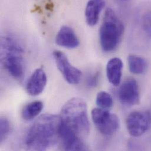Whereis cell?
Returning <instances> with one entry per match:
<instances>
[{"mask_svg": "<svg viewBox=\"0 0 151 151\" xmlns=\"http://www.w3.org/2000/svg\"><path fill=\"white\" fill-rule=\"evenodd\" d=\"M60 117L51 114L41 116L31 127L25 138L29 150L45 151L59 140Z\"/></svg>", "mask_w": 151, "mask_h": 151, "instance_id": "1", "label": "cell"}, {"mask_svg": "<svg viewBox=\"0 0 151 151\" xmlns=\"http://www.w3.org/2000/svg\"><path fill=\"white\" fill-rule=\"evenodd\" d=\"M60 117L62 123L80 137L89 134L90 127L87 106L83 99L74 98L68 101L63 106Z\"/></svg>", "mask_w": 151, "mask_h": 151, "instance_id": "2", "label": "cell"}, {"mask_svg": "<svg viewBox=\"0 0 151 151\" xmlns=\"http://www.w3.org/2000/svg\"><path fill=\"white\" fill-rule=\"evenodd\" d=\"M1 60L7 72L15 79H21L24 73V48L14 37L6 35L1 42Z\"/></svg>", "mask_w": 151, "mask_h": 151, "instance_id": "3", "label": "cell"}, {"mask_svg": "<svg viewBox=\"0 0 151 151\" xmlns=\"http://www.w3.org/2000/svg\"><path fill=\"white\" fill-rule=\"evenodd\" d=\"M124 32V26L122 21L112 8H107L99 29L102 50L106 52L114 51L121 42Z\"/></svg>", "mask_w": 151, "mask_h": 151, "instance_id": "4", "label": "cell"}, {"mask_svg": "<svg viewBox=\"0 0 151 151\" xmlns=\"http://www.w3.org/2000/svg\"><path fill=\"white\" fill-rule=\"evenodd\" d=\"M91 116L96 128L104 136L109 137L114 135L119 128L118 117L107 109L94 108L91 112Z\"/></svg>", "mask_w": 151, "mask_h": 151, "instance_id": "5", "label": "cell"}, {"mask_svg": "<svg viewBox=\"0 0 151 151\" xmlns=\"http://www.w3.org/2000/svg\"><path fill=\"white\" fill-rule=\"evenodd\" d=\"M127 127L129 134L134 137H138L145 134L151 124L150 112L134 111L127 117Z\"/></svg>", "mask_w": 151, "mask_h": 151, "instance_id": "6", "label": "cell"}, {"mask_svg": "<svg viewBox=\"0 0 151 151\" xmlns=\"http://www.w3.org/2000/svg\"><path fill=\"white\" fill-rule=\"evenodd\" d=\"M53 55L58 70L65 80L70 84H78L81 79V71L71 65L67 57L63 52L55 51Z\"/></svg>", "mask_w": 151, "mask_h": 151, "instance_id": "7", "label": "cell"}, {"mask_svg": "<svg viewBox=\"0 0 151 151\" xmlns=\"http://www.w3.org/2000/svg\"><path fill=\"white\" fill-rule=\"evenodd\" d=\"M59 141L63 149L66 151H84L86 150L82 138L61 121L59 131Z\"/></svg>", "mask_w": 151, "mask_h": 151, "instance_id": "8", "label": "cell"}, {"mask_svg": "<svg viewBox=\"0 0 151 151\" xmlns=\"http://www.w3.org/2000/svg\"><path fill=\"white\" fill-rule=\"evenodd\" d=\"M118 98L121 102L125 105H134L139 104L140 94L138 85L133 78L125 81L118 91Z\"/></svg>", "mask_w": 151, "mask_h": 151, "instance_id": "9", "label": "cell"}, {"mask_svg": "<svg viewBox=\"0 0 151 151\" xmlns=\"http://www.w3.org/2000/svg\"><path fill=\"white\" fill-rule=\"evenodd\" d=\"M47 82V77L42 68H38L28 79L26 90L31 96H37L41 93L45 89Z\"/></svg>", "mask_w": 151, "mask_h": 151, "instance_id": "10", "label": "cell"}, {"mask_svg": "<svg viewBox=\"0 0 151 151\" xmlns=\"http://www.w3.org/2000/svg\"><path fill=\"white\" fill-rule=\"evenodd\" d=\"M55 41L59 46L74 49L79 45V41L74 31L68 26L62 27L57 33Z\"/></svg>", "mask_w": 151, "mask_h": 151, "instance_id": "11", "label": "cell"}, {"mask_svg": "<svg viewBox=\"0 0 151 151\" xmlns=\"http://www.w3.org/2000/svg\"><path fill=\"white\" fill-rule=\"evenodd\" d=\"M105 5V0H89L85 11V19L90 27L95 26L98 22L101 11Z\"/></svg>", "mask_w": 151, "mask_h": 151, "instance_id": "12", "label": "cell"}, {"mask_svg": "<svg viewBox=\"0 0 151 151\" xmlns=\"http://www.w3.org/2000/svg\"><path fill=\"white\" fill-rule=\"evenodd\" d=\"M123 63L119 58H112L106 65V76L109 82L114 86H118L122 75Z\"/></svg>", "mask_w": 151, "mask_h": 151, "instance_id": "13", "label": "cell"}, {"mask_svg": "<svg viewBox=\"0 0 151 151\" xmlns=\"http://www.w3.org/2000/svg\"><path fill=\"white\" fill-rule=\"evenodd\" d=\"M44 104L41 101H32L26 105L22 111V117L25 121H31L37 117L42 111Z\"/></svg>", "mask_w": 151, "mask_h": 151, "instance_id": "14", "label": "cell"}, {"mask_svg": "<svg viewBox=\"0 0 151 151\" xmlns=\"http://www.w3.org/2000/svg\"><path fill=\"white\" fill-rule=\"evenodd\" d=\"M128 64L130 71L134 74H142L147 68V62L142 57L129 55L128 57Z\"/></svg>", "mask_w": 151, "mask_h": 151, "instance_id": "15", "label": "cell"}, {"mask_svg": "<svg viewBox=\"0 0 151 151\" xmlns=\"http://www.w3.org/2000/svg\"><path fill=\"white\" fill-rule=\"evenodd\" d=\"M96 104L98 108L108 109L113 106L114 102L112 97L109 93L105 91H101L97 94Z\"/></svg>", "mask_w": 151, "mask_h": 151, "instance_id": "16", "label": "cell"}, {"mask_svg": "<svg viewBox=\"0 0 151 151\" xmlns=\"http://www.w3.org/2000/svg\"><path fill=\"white\" fill-rule=\"evenodd\" d=\"M11 129V125L8 119L2 117L0 121V141L3 142L8 136Z\"/></svg>", "mask_w": 151, "mask_h": 151, "instance_id": "17", "label": "cell"}, {"mask_svg": "<svg viewBox=\"0 0 151 151\" xmlns=\"http://www.w3.org/2000/svg\"><path fill=\"white\" fill-rule=\"evenodd\" d=\"M142 25L144 31L151 37V11L147 12L143 16Z\"/></svg>", "mask_w": 151, "mask_h": 151, "instance_id": "18", "label": "cell"}, {"mask_svg": "<svg viewBox=\"0 0 151 151\" xmlns=\"http://www.w3.org/2000/svg\"><path fill=\"white\" fill-rule=\"evenodd\" d=\"M99 81V74L94 73L91 74L87 77L86 79V85L89 87H94L95 86L98 82Z\"/></svg>", "mask_w": 151, "mask_h": 151, "instance_id": "19", "label": "cell"}, {"mask_svg": "<svg viewBox=\"0 0 151 151\" xmlns=\"http://www.w3.org/2000/svg\"><path fill=\"white\" fill-rule=\"evenodd\" d=\"M121 1H128V0H121Z\"/></svg>", "mask_w": 151, "mask_h": 151, "instance_id": "20", "label": "cell"}, {"mask_svg": "<svg viewBox=\"0 0 151 151\" xmlns=\"http://www.w3.org/2000/svg\"><path fill=\"white\" fill-rule=\"evenodd\" d=\"M150 114H151V111L150 112Z\"/></svg>", "mask_w": 151, "mask_h": 151, "instance_id": "21", "label": "cell"}]
</instances>
